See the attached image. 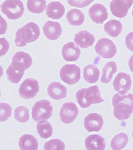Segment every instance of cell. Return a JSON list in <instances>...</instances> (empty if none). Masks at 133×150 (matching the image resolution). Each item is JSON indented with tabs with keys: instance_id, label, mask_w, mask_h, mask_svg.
<instances>
[{
	"instance_id": "obj_8",
	"label": "cell",
	"mask_w": 133,
	"mask_h": 150,
	"mask_svg": "<svg viewBox=\"0 0 133 150\" xmlns=\"http://www.w3.org/2000/svg\"><path fill=\"white\" fill-rule=\"evenodd\" d=\"M95 50L100 56L110 59L115 56L117 48L111 40L107 38H101L97 41L95 46Z\"/></svg>"
},
{
	"instance_id": "obj_34",
	"label": "cell",
	"mask_w": 133,
	"mask_h": 150,
	"mask_svg": "<svg viewBox=\"0 0 133 150\" xmlns=\"http://www.w3.org/2000/svg\"><path fill=\"white\" fill-rule=\"evenodd\" d=\"M1 56L4 55L6 53L9 49V43L4 38H1Z\"/></svg>"
},
{
	"instance_id": "obj_31",
	"label": "cell",
	"mask_w": 133,
	"mask_h": 150,
	"mask_svg": "<svg viewBox=\"0 0 133 150\" xmlns=\"http://www.w3.org/2000/svg\"><path fill=\"white\" fill-rule=\"evenodd\" d=\"M43 148L45 150H65V145L60 139H53L46 142Z\"/></svg>"
},
{
	"instance_id": "obj_11",
	"label": "cell",
	"mask_w": 133,
	"mask_h": 150,
	"mask_svg": "<svg viewBox=\"0 0 133 150\" xmlns=\"http://www.w3.org/2000/svg\"><path fill=\"white\" fill-rule=\"evenodd\" d=\"M133 3V1L120 0L111 1L110 4V8L112 14L118 18L125 17Z\"/></svg>"
},
{
	"instance_id": "obj_39",
	"label": "cell",
	"mask_w": 133,
	"mask_h": 150,
	"mask_svg": "<svg viewBox=\"0 0 133 150\" xmlns=\"http://www.w3.org/2000/svg\"><path fill=\"white\" fill-rule=\"evenodd\" d=\"M127 150H129V149H127Z\"/></svg>"
},
{
	"instance_id": "obj_40",
	"label": "cell",
	"mask_w": 133,
	"mask_h": 150,
	"mask_svg": "<svg viewBox=\"0 0 133 150\" xmlns=\"http://www.w3.org/2000/svg\"><path fill=\"white\" fill-rule=\"evenodd\" d=\"M44 150H45V149H44Z\"/></svg>"
},
{
	"instance_id": "obj_35",
	"label": "cell",
	"mask_w": 133,
	"mask_h": 150,
	"mask_svg": "<svg viewBox=\"0 0 133 150\" xmlns=\"http://www.w3.org/2000/svg\"><path fill=\"white\" fill-rule=\"evenodd\" d=\"M125 42L127 47L133 52V32H130L127 35Z\"/></svg>"
},
{
	"instance_id": "obj_30",
	"label": "cell",
	"mask_w": 133,
	"mask_h": 150,
	"mask_svg": "<svg viewBox=\"0 0 133 150\" xmlns=\"http://www.w3.org/2000/svg\"><path fill=\"white\" fill-rule=\"evenodd\" d=\"M14 118L19 122H26L29 120V110L25 106H19L14 111Z\"/></svg>"
},
{
	"instance_id": "obj_29",
	"label": "cell",
	"mask_w": 133,
	"mask_h": 150,
	"mask_svg": "<svg viewBox=\"0 0 133 150\" xmlns=\"http://www.w3.org/2000/svg\"><path fill=\"white\" fill-rule=\"evenodd\" d=\"M28 9L35 13H39L42 12L46 8V2L43 0H36V1H30L28 0L26 2Z\"/></svg>"
},
{
	"instance_id": "obj_38",
	"label": "cell",
	"mask_w": 133,
	"mask_h": 150,
	"mask_svg": "<svg viewBox=\"0 0 133 150\" xmlns=\"http://www.w3.org/2000/svg\"><path fill=\"white\" fill-rule=\"evenodd\" d=\"M132 138H133V132H132Z\"/></svg>"
},
{
	"instance_id": "obj_21",
	"label": "cell",
	"mask_w": 133,
	"mask_h": 150,
	"mask_svg": "<svg viewBox=\"0 0 133 150\" xmlns=\"http://www.w3.org/2000/svg\"><path fill=\"white\" fill-rule=\"evenodd\" d=\"M18 145L21 150H37L38 142L35 137L26 134L19 138Z\"/></svg>"
},
{
	"instance_id": "obj_12",
	"label": "cell",
	"mask_w": 133,
	"mask_h": 150,
	"mask_svg": "<svg viewBox=\"0 0 133 150\" xmlns=\"http://www.w3.org/2000/svg\"><path fill=\"white\" fill-rule=\"evenodd\" d=\"M104 120L103 117L97 113H90L84 120V126L88 132L99 131L103 127Z\"/></svg>"
},
{
	"instance_id": "obj_13",
	"label": "cell",
	"mask_w": 133,
	"mask_h": 150,
	"mask_svg": "<svg viewBox=\"0 0 133 150\" xmlns=\"http://www.w3.org/2000/svg\"><path fill=\"white\" fill-rule=\"evenodd\" d=\"M88 15L94 22L98 24L103 23L108 17L106 8L100 4L93 5L88 9Z\"/></svg>"
},
{
	"instance_id": "obj_1",
	"label": "cell",
	"mask_w": 133,
	"mask_h": 150,
	"mask_svg": "<svg viewBox=\"0 0 133 150\" xmlns=\"http://www.w3.org/2000/svg\"><path fill=\"white\" fill-rule=\"evenodd\" d=\"M114 117L119 120H125L129 118L133 112V94H115L112 100Z\"/></svg>"
},
{
	"instance_id": "obj_16",
	"label": "cell",
	"mask_w": 133,
	"mask_h": 150,
	"mask_svg": "<svg viewBox=\"0 0 133 150\" xmlns=\"http://www.w3.org/2000/svg\"><path fill=\"white\" fill-rule=\"evenodd\" d=\"M25 70V68L19 64L12 62L6 69V73L8 80L14 84L19 83L24 74Z\"/></svg>"
},
{
	"instance_id": "obj_2",
	"label": "cell",
	"mask_w": 133,
	"mask_h": 150,
	"mask_svg": "<svg viewBox=\"0 0 133 150\" xmlns=\"http://www.w3.org/2000/svg\"><path fill=\"white\" fill-rule=\"evenodd\" d=\"M40 35L39 26L30 22L18 29L15 34V43L18 47H23L26 43L35 42Z\"/></svg>"
},
{
	"instance_id": "obj_5",
	"label": "cell",
	"mask_w": 133,
	"mask_h": 150,
	"mask_svg": "<svg viewBox=\"0 0 133 150\" xmlns=\"http://www.w3.org/2000/svg\"><path fill=\"white\" fill-rule=\"evenodd\" d=\"M1 11L8 18L17 19L22 16L24 12V6L21 1L7 0L1 5Z\"/></svg>"
},
{
	"instance_id": "obj_24",
	"label": "cell",
	"mask_w": 133,
	"mask_h": 150,
	"mask_svg": "<svg viewBox=\"0 0 133 150\" xmlns=\"http://www.w3.org/2000/svg\"><path fill=\"white\" fill-rule=\"evenodd\" d=\"M100 76L98 69L94 64H88L83 69L84 79L90 83H94L97 81Z\"/></svg>"
},
{
	"instance_id": "obj_9",
	"label": "cell",
	"mask_w": 133,
	"mask_h": 150,
	"mask_svg": "<svg viewBox=\"0 0 133 150\" xmlns=\"http://www.w3.org/2000/svg\"><path fill=\"white\" fill-rule=\"evenodd\" d=\"M79 113L78 108L72 102L64 103L60 110V120L64 124H70L73 122Z\"/></svg>"
},
{
	"instance_id": "obj_6",
	"label": "cell",
	"mask_w": 133,
	"mask_h": 150,
	"mask_svg": "<svg viewBox=\"0 0 133 150\" xmlns=\"http://www.w3.org/2000/svg\"><path fill=\"white\" fill-rule=\"evenodd\" d=\"M59 74L63 82L69 85H73L80 79V69L76 64H67L62 67Z\"/></svg>"
},
{
	"instance_id": "obj_37",
	"label": "cell",
	"mask_w": 133,
	"mask_h": 150,
	"mask_svg": "<svg viewBox=\"0 0 133 150\" xmlns=\"http://www.w3.org/2000/svg\"><path fill=\"white\" fill-rule=\"evenodd\" d=\"M132 16H133V9H132Z\"/></svg>"
},
{
	"instance_id": "obj_20",
	"label": "cell",
	"mask_w": 133,
	"mask_h": 150,
	"mask_svg": "<svg viewBox=\"0 0 133 150\" xmlns=\"http://www.w3.org/2000/svg\"><path fill=\"white\" fill-rule=\"evenodd\" d=\"M65 9L64 5L58 2L53 1L50 2L46 8V13L47 16L54 19H58L61 18L64 15Z\"/></svg>"
},
{
	"instance_id": "obj_15",
	"label": "cell",
	"mask_w": 133,
	"mask_h": 150,
	"mask_svg": "<svg viewBox=\"0 0 133 150\" xmlns=\"http://www.w3.org/2000/svg\"><path fill=\"white\" fill-rule=\"evenodd\" d=\"M62 54L66 61L74 62L79 59L80 50L74 43L70 42L64 44L62 47Z\"/></svg>"
},
{
	"instance_id": "obj_27",
	"label": "cell",
	"mask_w": 133,
	"mask_h": 150,
	"mask_svg": "<svg viewBox=\"0 0 133 150\" xmlns=\"http://www.w3.org/2000/svg\"><path fill=\"white\" fill-rule=\"evenodd\" d=\"M128 141V135L125 133L121 132L112 138L110 146L112 150H121L126 146Z\"/></svg>"
},
{
	"instance_id": "obj_33",
	"label": "cell",
	"mask_w": 133,
	"mask_h": 150,
	"mask_svg": "<svg viewBox=\"0 0 133 150\" xmlns=\"http://www.w3.org/2000/svg\"><path fill=\"white\" fill-rule=\"evenodd\" d=\"M93 1H67V2L69 4H70L71 6H74L79 8H82L85 7L87 5H88L90 3H91Z\"/></svg>"
},
{
	"instance_id": "obj_3",
	"label": "cell",
	"mask_w": 133,
	"mask_h": 150,
	"mask_svg": "<svg viewBox=\"0 0 133 150\" xmlns=\"http://www.w3.org/2000/svg\"><path fill=\"white\" fill-rule=\"evenodd\" d=\"M76 98L79 105L83 108L88 107L91 104H98L104 101L101 97L100 91L97 86L79 90L76 93Z\"/></svg>"
},
{
	"instance_id": "obj_7",
	"label": "cell",
	"mask_w": 133,
	"mask_h": 150,
	"mask_svg": "<svg viewBox=\"0 0 133 150\" xmlns=\"http://www.w3.org/2000/svg\"><path fill=\"white\" fill-rule=\"evenodd\" d=\"M39 91V84L37 80L28 78L22 83L19 88V94L24 99H31L35 97Z\"/></svg>"
},
{
	"instance_id": "obj_32",
	"label": "cell",
	"mask_w": 133,
	"mask_h": 150,
	"mask_svg": "<svg viewBox=\"0 0 133 150\" xmlns=\"http://www.w3.org/2000/svg\"><path fill=\"white\" fill-rule=\"evenodd\" d=\"M12 108L5 103H0V120L1 121H5L9 119L11 115Z\"/></svg>"
},
{
	"instance_id": "obj_26",
	"label": "cell",
	"mask_w": 133,
	"mask_h": 150,
	"mask_svg": "<svg viewBox=\"0 0 133 150\" xmlns=\"http://www.w3.org/2000/svg\"><path fill=\"white\" fill-rule=\"evenodd\" d=\"M117 71V64L114 62H107L104 66L102 71L101 82L103 83H109L113 74Z\"/></svg>"
},
{
	"instance_id": "obj_22",
	"label": "cell",
	"mask_w": 133,
	"mask_h": 150,
	"mask_svg": "<svg viewBox=\"0 0 133 150\" xmlns=\"http://www.w3.org/2000/svg\"><path fill=\"white\" fill-rule=\"evenodd\" d=\"M122 29L121 23L115 19L108 21L104 26V31L110 36L116 38L120 35Z\"/></svg>"
},
{
	"instance_id": "obj_28",
	"label": "cell",
	"mask_w": 133,
	"mask_h": 150,
	"mask_svg": "<svg viewBox=\"0 0 133 150\" xmlns=\"http://www.w3.org/2000/svg\"><path fill=\"white\" fill-rule=\"evenodd\" d=\"M36 129L39 136L43 139L51 137L53 133V128L51 124L46 121H39L36 124Z\"/></svg>"
},
{
	"instance_id": "obj_36",
	"label": "cell",
	"mask_w": 133,
	"mask_h": 150,
	"mask_svg": "<svg viewBox=\"0 0 133 150\" xmlns=\"http://www.w3.org/2000/svg\"><path fill=\"white\" fill-rule=\"evenodd\" d=\"M128 66L130 70L133 72V54L130 57L128 60Z\"/></svg>"
},
{
	"instance_id": "obj_17",
	"label": "cell",
	"mask_w": 133,
	"mask_h": 150,
	"mask_svg": "<svg viewBox=\"0 0 133 150\" xmlns=\"http://www.w3.org/2000/svg\"><path fill=\"white\" fill-rule=\"evenodd\" d=\"M94 35L87 30H81L74 35V41L81 48L86 49L92 46L94 42Z\"/></svg>"
},
{
	"instance_id": "obj_23",
	"label": "cell",
	"mask_w": 133,
	"mask_h": 150,
	"mask_svg": "<svg viewBox=\"0 0 133 150\" xmlns=\"http://www.w3.org/2000/svg\"><path fill=\"white\" fill-rule=\"evenodd\" d=\"M67 21L72 26H80L84 22V15L77 9H71L66 14Z\"/></svg>"
},
{
	"instance_id": "obj_10",
	"label": "cell",
	"mask_w": 133,
	"mask_h": 150,
	"mask_svg": "<svg viewBox=\"0 0 133 150\" xmlns=\"http://www.w3.org/2000/svg\"><path fill=\"white\" fill-rule=\"evenodd\" d=\"M132 80L129 74L120 72L115 76L113 81V87L118 93L127 94L131 88Z\"/></svg>"
},
{
	"instance_id": "obj_14",
	"label": "cell",
	"mask_w": 133,
	"mask_h": 150,
	"mask_svg": "<svg viewBox=\"0 0 133 150\" xmlns=\"http://www.w3.org/2000/svg\"><path fill=\"white\" fill-rule=\"evenodd\" d=\"M43 32L48 39L54 40L60 36L62 28L58 22L48 21L43 26Z\"/></svg>"
},
{
	"instance_id": "obj_18",
	"label": "cell",
	"mask_w": 133,
	"mask_h": 150,
	"mask_svg": "<svg viewBox=\"0 0 133 150\" xmlns=\"http://www.w3.org/2000/svg\"><path fill=\"white\" fill-rule=\"evenodd\" d=\"M85 146L87 150H104L105 141L100 135H90L85 139Z\"/></svg>"
},
{
	"instance_id": "obj_19",
	"label": "cell",
	"mask_w": 133,
	"mask_h": 150,
	"mask_svg": "<svg viewBox=\"0 0 133 150\" xmlns=\"http://www.w3.org/2000/svg\"><path fill=\"white\" fill-rule=\"evenodd\" d=\"M47 94L53 99L60 100L66 96L67 89L59 82H52L47 87Z\"/></svg>"
},
{
	"instance_id": "obj_25",
	"label": "cell",
	"mask_w": 133,
	"mask_h": 150,
	"mask_svg": "<svg viewBox=\"0 0 133 150\" xmlns=\"http://www.w3.org/2000/svg\"><path fill=\"white\" fill-rule=\"evenodd\" d=\"M12 62H15L19 64L26 70L32 65V59L28 53L19 51L13 54L12 59Z\"/></svg>"
},
{
	"instance_id": "obj_4",
	"label": "cell",
	"mask_w": 133,
	"mask_h": 150,
	"mask_svg": "<svg viewBox=\"0 0 133 150\" xmlns=\"http://www.w3.org/2000/svg\"><path fill=\"white\" fill-rule=\"evenodd\" d=\"M53 112V107L47 100H40L36 102L32 108V117L36 122L46 121L50 118Z\"/></svg>"
}]
</instances>
